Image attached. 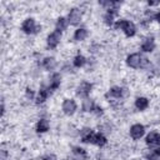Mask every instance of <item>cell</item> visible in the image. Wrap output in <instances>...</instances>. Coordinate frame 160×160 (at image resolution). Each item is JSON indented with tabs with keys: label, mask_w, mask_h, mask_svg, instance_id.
I'll use <instances>...</instances> for the list:
<instances>
[{
	"label": "cell",
	"mask_w": 160,
	"mask_h": 160,
	"mask_svg": "<svg viewBox=\"0 0 160 160\" xmlns=\"http://www.w3.org/2000/svg\"><path fill=\"white\" fill-rule=\"evenodd\" d=\"M108 144V138H106V135L104 134V132H101V131H96V134H95V139H94V144L92 145H95V146H98V148H104L105 145Z\"/></svg>",
	"instance_id": "obj_24"
},
{
	"label": "cell",
	"mask_w": 160,
	"mask_h": 160,
	"mask_svg": "<svg viewBox=\"0 0 160 160\" xmlns=\"http://www.w3.org/2000/svg\"><path fill=\"white\" fill-rule=\"evenodd\" d=\"M134 106L138 111H145L150 106V99L146 96H138L134 100Z\"/></svg>",
	"instance_id": "obj_18"
},
{
	"label": "cell",
	"mask_w": 160,
	"mask_h": 160,
	"mask_svg": "<svg viewBox=\"0 0 160 160\" xmlns=\"http://www.w3.org/2000/svg\"><path fill=\"white\" fill-rule=\"evenodd\" d=\"M50 126H51V124H50V120L48 118H39L35 122V131L40 135L46 134L50 130Z\"/></svg>",
	"instance_id": "obj_14"
},
{
	"label": "cell",
	"mask_w": 160,
	"mask_h": 160,
	"mask_svg": "<svg viewBox=\"0 0 160 160\" xmlns=\"http://www.w3.org/2000/svg\"><path fill=\"white\" fill-rule=\"evenodd\" d=\"M35 96H36V92L31 88H26L25 89V98L28 100H35Z\"/></svg>",
	"instance_id": "obj_25"
},
{
	"label": "cell",
	"mask_w": 160,
	"mask_h": 160,
	"mask_svg": "<svg viewBox=\"0 0 160 160\" xmlns=\"http://www.w3.org/2000/svg\"><path fill=\"white\" fill-rule=\"evenodd\" d=\"M152 152H154V154H156L158 156H160V146H158V148H155V149L152 150Z\"/></svg>",
	"instance_id": "obj_30"
},
{
	"label": "cell",
	"mask_w": 160,
	"mask_h": 160,
	"mask_svg": "<svg viewBox=\"0 0 160 160\" xmlns=\"http://www.w3.org/2000/svg\"><path fill=\"white\" fill-rule=\"evenodd\" d=\"M145 160H160V156H158V155L154 154V152H150V154H148V155L145 156Z\"/></svg>",
	"instance_id": "obj_27"
},
{
	"label": "cell",
	"mask_w": 160,
	"mask_h": 160,
	"mask_svg": "<svg viewBox=\"0 0 160 160\" xmlns=\"http://www.w3.org/2000/svg\"><path fill=\"white\" fill-rule=\"evenodd\" d=\"M61 39H62V32H60L58 30H52L51 32H49L48 36H46V39H45V42H46L48 49H50V50L56 49L60 45Z\"/></svg>",
	"instance_id": "obj_6"
},
{
	"label": "cell",
	"mask_w": 160,
	"mask_h": 160,
	"mask_svg": "<svg viewBox=\"0 0 160 160\" xmlns=\"http://www.w3.org/2000/svg\"><path fill=\"white\" fill-rule=\"evenodd\" d=\"M126 96V89H124L122 86L119 85H114L111 88H109V90L105 92V98L110 101H119L121 99H124Z\"/></svg>",
	"instance_id": "obj_4"
},
{
	"label": "cell",
	"mask_w": 160,
	"mask_h": 160,
	"mask_svg": "<svg viewBox=\"0 0 160 160\" xmlns=\"http://www.w3.org/2000/svg\"><path fill=\"white\" fill-rule=\"evenodd\" d=\"M114 28H115V30L121 31L128 39L134 38L138 32V26L135 25V22L129 19H124V18H119L116 20Z\"/></svg>",
	"instance_id": "obj_2"
},
{
	"label": "cell",
	"mask_w": 160,
	"mask_h": 160,
	"mask_svg": "<svg viewBox=\"0 0 160 160\" xmlns=\"http://www.w3.org/2000/svg\"><path fill=\"white\" fill-rule=\"evenodd\" d=\"M156 48V41H155V38L154 36H146L142 39L141 44H140V50L145 54H149V52H152Z\"/></svg>",
	"instance_id": "obj_13"
},
{
	"label": "cell",
	"mask_w": 160,
	"mask_h": 160,
	"mask_svg": "<svg viewBox=\"0 0 160 160\" xmlns=\"http://www.w3.org/2000/svg\"><path fill=\"white\" fill-rule=\"evenodd\" d=\"M95 134H96V131L92 130L91 128H82V129L79 130V135H80L81 142L89 144V145H92V144H94Z\"/></svg>",
	"instance_id": "obj_10"
},
{
	"label": "cell",
	"mask_w": 160,
	"mask_h": 160,
	"mask_svg": "<svg viewBox=\"0 0 160 160\" xmlns=\"http://www.w3.org/2000/svg\"><path fill=\"white\" fill-rule=\"evenodd\" d=\"M50 95H51V91L49 90V88L46 85H42L36 91V96H35V100L34 101H35L36 105H42L44 102H46V100L49 99Z\"/></svg>",
	"instance_id": "obj_11"
},
{
	"label": "cell",
	"mask_w": 160,
	"mask_h": 160,
	"mask_svg": "<svg viewBox=\"0 0 160 160\" xmlns=\"http://www.w3.org/2000/svg\"><path fill=\"white\" fill-rule=\"evenodd\" d=\"M41 66L46 70V71H52L56 69L58 66V61L54 56H45L42 60H41Z\"/></svg>",
	"instance_id": "obj_19"
},
{
	"label": "cell",
	"mask_w": 160,
	"mask_h": 160,
	"mask_svg": "<svg viewBox=\"0 0 160 160\" xmlns=\"http://www.w3.org/2000/svg\"><path fill=\"white\" fill-rule=\"evenodd\" d=\"M154 20H155V21H156V22H158V24L160 25V10L155 12V16H154Z\"/></svg>",
	"instance_id": "obj_29"
},
{
	"label": "cell",
	"mask_w": 160,
	"mask_h": 160,
	"mask_svg": "<svg viewBox=\"0 0 160 160\" xmlns=\"http://www.w3.org/2000/svg\"><path fill=\"white\" fill-rule=\"evenodd\" d=\"M20 30L25 35H36L41 31V25L36 22L34 18H25L20 24Z\"/></svg>",
	"instance_id": "obj_3"
},
{
	"label": "cell",
	"mask_w": 160,
	"mask_h": 160,
	"mask_svg": "<svg viewBox=\"0 0 160 160\" xmlns=\"http://www.w3.org/2000/svg\"><path fill=\"white\" fill-rule=\"evenodd\" d=\"M95 106H96V104H95L94 100H91L90 98L82 99V101H81V110H82L84 112L92 114L94 110H95Z\"/></svg>",
	"instance_id": "obj_23"
},
{
	"label": "cell",
	"mask_w": 160,
	"mask_h": 160,
	"mask_svg": "<svg viewBox=\"0 0 160 160\" xmlns=\"http://www.w3.org/2000/svg\"><path fill=\"white\" fill-rule=\"evenodd\" d=\"M69 20L66 16H59L56 20H55V30L60 31V32H64L68 28H69Z\"/></svg>",
	"instance_id": "obj_22"
},
{
	"label": "cell",
	"mask_w": 160,
	"mask_h": 160,
	"mask_svg": "<svg viewBox=\"0 0 160 160\" xmlns=\"http://www.w3.org/2000/svg\"><path fill=\"white\" fill-rule=\"evenodd\" d=\"M129 135L132 140L138 141L146 135V128L141 122H135L129 128Z\"/></svg>",
	"instance_id": "obj_8"
},
{
	"label": "cell",
	"mask_w": 160,
	"mask_h": 160,
	"mask_svg": "<svg viewBox=\"0 0 160 160\" xmlns=\"http://www.w3.org/2000/svg\"><path fill=\"white\" fill-rule=\"evenodd\" d=\"M125 64L130 69H148L150 60L141 52H131L125 58Z\"/></svg>",
	"instance_id": "obj_1"
},
{
	"label": "cell",
	"mask_w": 160,
	"mask_h": 160,
	"mask_svg": "<svg viewBox=\"0 0 160 160\" xmlns=\"http://www.w3.org/2000/svg\"><path fill=\"white\" fill-rule=\"evenodd\" d=\"M92 88H94L92 82H90V81H88V80H82V81H80V82L78 84V86H76V89H75V94H76L78 98L86 99V98L90 96V94H91V91H92Z\"/></svg>",
	"instance_id": "obj_5"
},
{
	"label": "cell",
	"mask_w": 160,
	"mask_h": 160,
	"mask_svg": "<svg viewBox=\"0 0 160 160\" xmlns=\"http://www.w3.org/2000/svg\"><path fill=\"white\" fill-rule=\"evenodd\" d=\"M71 152H72V156L75 160H88L89 159L88 151L81 146H72Z\"/></svg>",
	"instance_id": "obj_20"
},
{
	"label": "cell",
	"mask_w": 160,
	"mask_h": 160,
	"mask_svg": "<svg viewBox=\"0 0 160 160\" xmlns=\"http://www.w3.org/2000/svg\"><path fill=\"white\" fill-rule=\"evenodd\" d=\"M61 85V74L60 72H52L49 78V82H48V88L51 92L56 91Z\"/></svg>",
	"instance_id": "obj_16"
},
{
	"label": "cell",
	"mask_w": 160,
	"mask_h": 160,
	"mask_svg": "<svg viewBox=\"0 0 160 160\" xmlns=\"http://www.w3.org/2000/svg\"><path fill=\"white\" fill-rule=\"evenodd\" d=\"M118 14L119 11L118 10H105L104 15H102V22L108 26V28H111L115 25L116 22V18H118Z\"/></svg>",
	"instance_id": "obj_15"
},
{
	"label": "cell",
	"mask_w": 160,
	"mask_h": 160,
	"mask_svg": "<svg viewBox=\"0 0 160 160\" xmlns=\"http://www.w3.org/2000/svg\"><path fill=\"white\" fill-rule=\"evenodd\" d=\"M92 114L96 115V116H101V115L104 114V109H102L100 105H96V106H95V110H94Z\"/></svg>",
	"instance_id": "obj_26"
},
{
	"label": "cell",
	"mask_w": 160,
	"mask_h": 160,
	"mask_svg": "<svg viewBox=\"0 0 160 160\" xmlns=\"http://www.w3.org/2000/svg\"><path fill=\"white\" fill-rule=\"evenodd\" d=\"M145 144L146 146L149 148H158L160 146V132L159 131H149L146 135H145Z\"/></svg>",
	"instance_id": "obj_12"
},
{
	"label": "cell",
	"mask_w": 160,
	"mask_h": 160,
	"mask_svg": "<svg viewBox=\"0 0 160 160\" xmlns=\"http://www.w3.org/2000/svg\"><path fill=\"white\" fill-rule=\"evenodd\" d=\"M71 64H72V66L75 68V69H81V68H84L86 64H88V58L85 56V55H82V54H76L74 58H72V60H71Z\"/></svg>",
	"instance_id": "obj_21"
},
{
	"label": "cell",
	"mask_w": 160,
	"mask_h": 160,
	"mask_svg": "<svg viewBox=\"0 0 160 160\" xmlns=\"http://www.w3.org/2000/svg\"><path fill=\"white\" fill-rule=\"evenodd\" d=\"M61 111L66 116H72L78 111V102L72 98H66L61 102Z\"/></svg>",
	"instance_id": "obj_7"
},
{
	"label": "cell",
	"mask_w": 160,
	"mask_h": 160,
	"mask_svg": "<svg viewBox=\"0 0 160 160\" xmlns=\"http://www.w3.org/2000/svg\"><path fill=\"white\" fill-rule=\"evenodd\" d=\"M89 36V30L84 26H79L74 30V34H72V40L76 41V42H81V41H85Z\"/></svg>",
	"instance_id": "obj_17"
},
{
	"label": "cell",
	"mask_w": 160,
	"mask_h": 160,
	"mask_svg": "<svg viewBox=\"0 0 160 160\" xmlns=\"http://www.w3.org/2000/svg\"><path fill=\"white\" fill-rule=\"evenodd\" d=\"M39 160H56V156H55V155H52V154H48V155L41 156Z\"/></svg>",
	"instance_id": "obj_28"
},
{
	"label": "cell",
	"mask_w": 160,
	"mask_h": 160,
	"mask_svg": "<svg viewBox=\"0 0 160 160\" xmlns=\"http://www.w3.org/2000/svg\"><path fill=\"white\" fill-rule=\"evenodd\" d=\"M82 15H84V14H82V10H81L80 8H71V9L69 10L66 18H68L70 25L79 28V25H80L81 21H82Z\"/></svg>",
	"instance_id": "obj_9"
}]
</instances>
